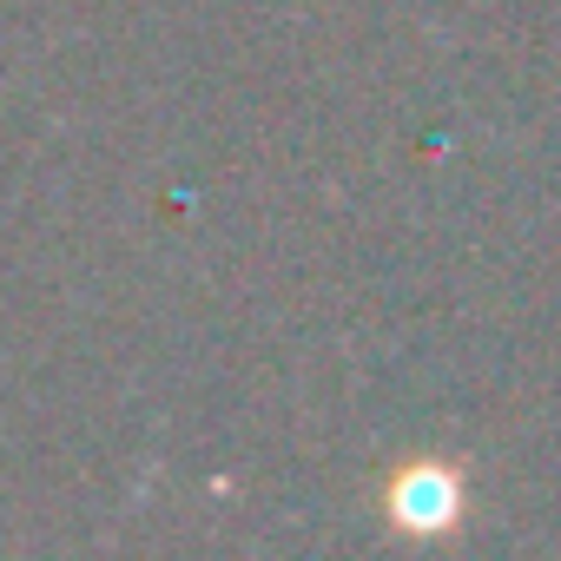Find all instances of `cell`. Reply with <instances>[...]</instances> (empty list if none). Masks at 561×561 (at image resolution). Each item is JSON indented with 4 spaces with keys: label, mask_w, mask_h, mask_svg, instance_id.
Wrapping results in <instances>:
<instances>
[{
    "label": "cell",
    "mask_w": 561,
    "mask_h": 561,
    "mask_svg": "<svg viewBox=\"0 0 561 561\" xmlns=\"http://www.w3.org/2000/svg\"><path fill=\"white\" fill-rule=\"evenodd\" d=\"M390 515H397V528H410V535H436V528H449V522L462 515V476L443 469V462H416V469H403L397 489H390Z\"/></svg>",
    "instance_id": "cell-1"
}]
</instances>
